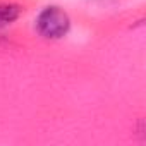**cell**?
I'll return each mask as SVG.
<instances>
[{"label":"cell","mask_w":146,"mask_h":146,"mask_svg":"<svg viewBox=\"0 0 146 146\" xmlns=\"http://www.w3.org/2000/svg\"><path fill=\"white\" fill-rule=\"evenodd\" d=\"M70 17L58 5L45 7L36 17V29L46 40H60L69 33Z\"/></svg>","instance_id":"obj_1"},{"label":"cell","mask_w":146,"mask_h":146,"mask_svg":"<svg viewBox=\"0 0 146 146\" xmlns=\"http://www.w3.org/2000/svg\"><path fill=\"white\" fill-rule=\"evenodd\" d=\"M21 16V7L14 4H0V26L12 24Z\"/></svg>","instance_id":"obj_2"}]
</instances>
